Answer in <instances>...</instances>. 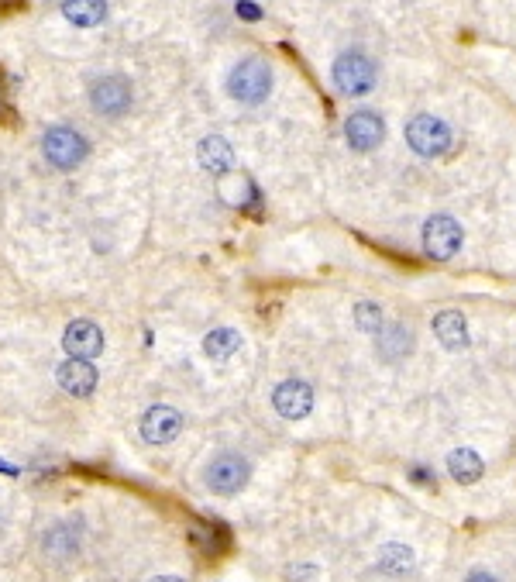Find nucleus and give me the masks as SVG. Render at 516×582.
I'll return each instance as SVG.
<instances>
[{"label":"nucleus","mask_w":516,"mask_h":582,"mask_svg":"<svg viewBox=\"0 0 516 582\" xmlns=\"http://www.w3.org/2000/svg\"><path fill=\"white\" fill-rule=\"evenodd\" d=\"M269 90H272V69L265 59L248 56L231 69L228 93L238 104H262V100L269 97Z\"/></svg>","instance_id":"f257e3e1"},{"label":"nucleus","mask_w":516,"mask_h":582,"mask_svg":"<svg viewBox=\"0 0 516 582\" xmlns=\"http://www.w3.org/2000/svg\"><path fill=\"white\" fill-rule=\"evenodd\" d=\"M248 476H252V465H248L245 455L221 452V455L210 459L207 472H203V483H207L214 493H221V496H234L238 490H245Z\"/></svg>","instance_id":"f03ea898"},{"label":"nucleus","mask_w":516,"mask_h":582,"mask_svg":"<svg viewBox=\"0 0 516 582\" xmlns=\"http://www.w3.org/2000/svg\"><path fill=\"white\" fill-rule=\"evenodd\" d=\"M334 76V87L348 97H365L372 87H375V62L365 56V52H344L338 56L331 69Z\"/></svg>","instance_id":"7ed1b4c3"},{"label":"nucleus","mask_w":516,"mask_h":582,"mask_svg":"<svg viewBox=\"0 0 516 582\" xmlns=\"http://www.w3.org/2000/svg\"><path fill=\"white\" fill-rule=\"evenodd\" d=\"M406 142L417 155H427V159H437L451 149V128L434 114H417L410 124H406Z\"/></svg>","instance_id":"20e7f679"},{"label":"nucleus","mask_w":516,"mask_h":582,"mask_svg":"<svg viewBox=\"0 0 516 582\" xmlns=\"http://www.w3.org/2000/svg\"><path fill=\"white\" fill-rule=\"evenodd\" d=\"M42 152H45V159H49V166H56V169H76L86 159L90 145H86V138L80 135V131L62 128V124H59V128L45 131Z\"/></svg>","instance_id":"39448f33"},{"label":"nucleus","mask_w":516,"mask_h":582,"mask_svg":"<svg viewBox=\"0 0 516 582\" xmlns=\"http://www.w3.org/2000/svg\"><path fill=\"white\" fill-rule=\"evenodd\" d=\"M461 238H465L461 235V224L448 214H434L424 224V248H427L430 259H437V262L455 259L458 248H461Z\"/></svg>","instance_id":"423d86ee"},{"label":"nucleus","mask_w":516,"mask_h":582,"mask_svg":"<svg viewBox=\"0 0 516 582\" xmlns=\"http://www.w3.org/2000/svg\"><path fill=\"white\" fill-rule=\"evenodd\" d=\"M272 407H276V414L286 417V421H303V417L314 410V390H310L303 379H286V383H279L276 393H272Z\"/></svg>","instance_id":"0eeeda50"},{"label":"nucleus","mask_w":516,"mask_h":582,"mask_svg":"<svg viewBox=\"0 0 516 582\" xmlns=\"http://www.w3.org/2000/svg\"><path fill=\"white\" fill-rule=\"evenodd\" d=\"M90 104L93 111L107 114V118H117L131 107V83L124 76H104L90 87Z\"/></svg>","instance_id":"6e6552de"},{"label":"nucleus","mask_w":516,"mask_h":582,"mask_svg":"<svg viewBox=\"0 0 516 582\" xmlns=\"http://www.w3.org/2000/svg\"><path fill=\"white\" fill-rule=\"evenodd\" d=\"M183 431V414L176 407H166V403H155V407L145 410L142 417V438L148 445H169V441L179 438Z\"/></svg>","instance_id":"1a4fd4ad"},{"label":"nucleus","mask_w":516,"mask_h":582,"mask_svg":"<svg viewBox=\"0 0 516 582\" xmlns=\"http://www.w3.org/2000/svg\"><path fill=\"white\" fill-rule=\"evenodd\" d=\"M344 138L355 152H372L382 145L386 138V124L375 111H355L348 121H344Z\"/></svg>","instance_id":"9d476101"},{"label":"nucleus","mask_w":516,"mask_h":582,"mask_svg":"<svg viewBox=\"0 0 516 582\" xmlns=\"http://www.w3.org/2000/svg\"><path fill=\"white\" fill-rule=\"evenodd\" d=\"M62 348L69 352V359H97L104 352V331L93 321H73L62 335Z\"/></svg>","instance_id":"9b49d317"},{"label":"nucleus","mask_w":516,"mask_h":582,"mask_svg":"<svg viewBox=\"0 0 516 582\" xmlns=\"http://www.w3.org/2000/svg\"><path fill=\"white\" fill-rule=\"evenodd\" d=\"M42 552L49 555L52 562H69V558L80 552V524L76 521L52 524L49 531L42 534Z\"/></svg>","instance_id":"f8f14e48"},{"label":"nucleus","mask_w":516,"mask_h":582,"mask_svg":"<svg viewBox=\"0 0 516 582\" xmlns=\"http://www.w3.org/2000/svg\"><path fill=\"white\" fill-rule=\"evenodd\" d=\"M59 386L73 397H90L97 390V369L90 366V359H66L56 372Z\"/></svg>","instance_id":"ddd939ff"},{"label":"nucleus","mask_w":516,"mask_h":582,"mask_svg":"<svg viewBox=\"0 0 516 582\" xmlns=\"http://www.w3.org/2000/svg\"><path fill=\"white\" fill-rule=\"evenodd\" d=\"M434 335L448 352H465L468 348V321L461 310H441L434 317Z\"/></svg>","instance_id":"4468645a"},{"label":"nucleus","mask_w":516,"mask_h":582,"mask_svg":"<svg viewBox=\"0 0 516 582\" xmlns=\"http://www.w3.org/2000/svg\"><path fill=\"white\" fill-rule=\"evenodd\" d=\"M200 166L207 169V173H214V176H221V173H228V169L234 166V152H231V145L224 142L221 135H210V138H203L200 142Z\"/></svg>","instance_id":"2eb2a0df"},{"label":"nucleus","mask_w":516,"mask_h":582,"mask_svg":"<svg viewBox=\"0 0 516 582\" xmlns=\"http://www.w3.org/2000/svg\"><path fill=\"white\" fill-rule=\"evenodd\" d=\"M448 472L451 479L461 486H472L482 479V472H486V465H482L479 452H472V448H455V452L448 455Z\"/></svg>","instance_id":"dca6fc26"},{"label":"nucleus","mask_w":516,"mask_h":582,"mask_svg":"<svg viewBox=\"0 0 516 582\" xmlns=\"http://www.w3.org/2000/svg\"><path fill=\"white\" fill-rule=\"evenodd\" d=\"M62 14L76 28H97L107 18V0H62Z\"/></svg>","instance_id":"f3484780"},{"label":"nucleus","mask_w":516,"mask_h":582,"mask_svg":"<svg viewBox=\"0 0 516 582\" xmlns=\"http://www.w3.org/2000/svg\"><path fill=\"white\" fill-rule=\"evenodd\" d=\"M241 348V335L234 328H214L207 338H203V352H207V359H231L234 352Z\"/></svg>","instance_id":"a211bd4d"},{"label":"nucleus","mask_w":516,"mask_h":582,"mask_svg":"<svg viewBox=\"0 0 516 582\" xmlns=\"http://www.w3.org/2000/svg\"><path fill=\"white\" fill-rule=\"evenodd\" d=\"M413 338L410 331L403 328V324H386V328L379 331V348H382V359H400V355L410 352Z\"/></svg>","instance_id":"6ab92c4d"},{"label":"nucleus","mask_w":516,"mask_h":582,"mask_svg":"<svg viewBox=\"0 0 516 582\" xmlns=\"http://www.w3.org/2000/svg\"><path fill=\"white\" fill-rule=\"evenodd\" d=\"M413 565V552L403 545H386L379 552V569L382 572H393V576H403V572H410Z\"/></svg>","instance_id":"aec40b11"},{"label":"nucleus","mask_w":516,"mask_h":582,"mask_svg":"<svg viewBox=\"0 0 516 582\" xmlns=\"http://www.w3.org/2000/svg\"><path fill=\"white\" fill-rule=\"evenodd\" d=\"M355 321H358V328L372 331V335H379V331L386 328V324H382V307L379 304H369V300L355 307Z\"/></svg>","instance_id":"412c9836"},{"label":"nucleus","mask_w":516,"mask_h":582,"mask_svg":"<svg viewBox=\"0 0 516 582\" xmlns=\"http://www.w3.org/2000/svg\"><path fill=\"white\" fill-rule=\"evenodd\" d=\"M238 18L258 21V18H262V11H258V7H255V4H248V0H241V4H238Z\"/></svg>","instance_id":"4be33fe9"},{"label":"nucleus","mask_w":516,"mask_h":582,"mask_svg":"<svg viewBox=\"0 0 516 582\" xmlns=\"http://www.w3.org/2000/svg\"><path fill=\"white\" fill-rule=\"evenodd\" d=\"M410 476H413V483H420V486H430V483H434V472L420 469V465H413V469H410Z\"/></svg>","instance_id":"5701e85b"},{"label":"nucleus","mask_w":516,"mask_h":582,"mask_svg":"<svg viewBox=\"0 0 516 582\" xmlns=\"http://www.w3.org/2000/svg\"><path fill=\"white\" fill-rule=\"evenodd\" d=\"M465 582H499L492 572H486V569H475V572H468V579Z\"/></svg>","instance_id":"b1692460"},{"label":"nucleus","mask_w":516,"mask_h":582,"mask_svg":"<svg viewBox=\"0 0 516 582\" xmlns=\"http://www.w3.org/2000/svg\"><path fill=\"white\" fill-rule=\"evenodd\" d=\"M152 582H186V579H179V576H155Z\"/></svg>","instance_id":"393cba45"}]
</instances>
